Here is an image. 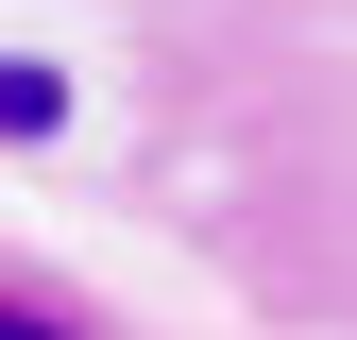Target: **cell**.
I'll return each mask as SVG.
<instances>
[{
  "mask_svg": "<svg viewBox=\"0 0 357 340\" xmlns=\"http://www.w3.org/2000/svg\"><path fill=\"white\" fill-rule=\"evenodd\" d=\"M52 119H68V85H52V68H0V137H52Z\"/></svg>",
  "mask_w": 357,
  "mask_h": 340,
  "instance_id": "6da1fadb",
  "label": "cell"
},
{
  "mask_svg": "<svg viewBox=\"0 0 357 340\" xmlns=\"http://www.w3.org/2000/svg\"><path fill=\"white\" fill-rule=\"evenodd\" d=\"M0 340H52V323H34V307H0Z\"/></svg>",
  "mask_w": 357,
  "mask_h": 340,
  "instance_id": "7a4b0ae2",
  "label": "cell"
}]
</instances>
